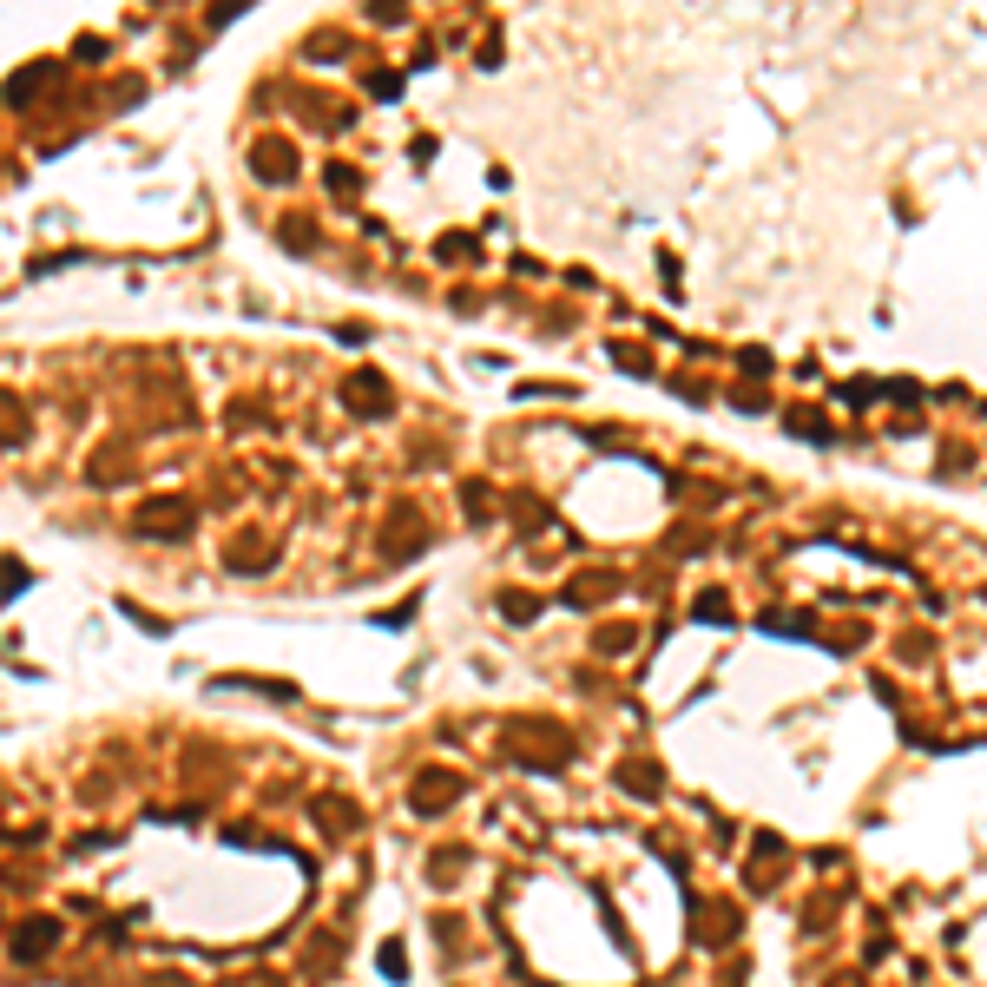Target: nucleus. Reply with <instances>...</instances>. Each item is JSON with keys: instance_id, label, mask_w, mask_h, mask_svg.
Instances as JSON below:
<instances>
[{"instance_id": "nucleus-1", "label": "nucleus", "mask_w": 987, "mask_h": 987, "mask_svg": "<svg viewBox=\"0 0 987 987\" xmlns=\"http://www.w3.org/2000/svg\"><path fill=\"white\" fill-rule=\"evenodd\" d=\"M53 941H60L53 922H27V928H14V955H27V948H53Z\"/></svg>"}, {"instance_id": "nucleus-2", "label": "nucleus", "mask_w": 987, "mask_h": 987, "mask_svg": "<svg viewBox=\"0 0 987 987\" xmlns=\"http://www.w3.org/2000/svg\"><path fill=\"white\" fill-rule=\"evenodd\" d=\"M441 803H455V777L441 784V777H422V790H415V810H441Z\"/></svg>"}]
</instances>
